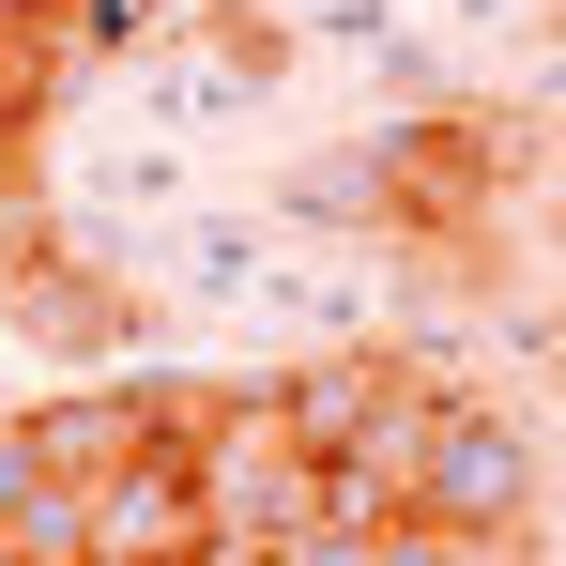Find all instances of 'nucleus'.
Instances as JSON below:
<instances>
[{"mask_svg":"<svg viewBox=\"0 0 566 566\" xmlns=\"http://www.w3.org/2000/svg\"><path fill=\"white\" fill-rule=\"evenodd\" d=\"M521 154H536V138H521L505 107H429V123H398V138L368 154V214L398 230V245H474L490 199L521 185Z\"/></svg>","mask_w":566,"mask_h":566,"instance_id":"1","label":"nucleus"},{"mask_svg":"<svg viewBox=\"0 0 566 566\" xmlns=\"http://www.w3.org/2000/svg\"><path fill=\"white\" fill-rule=\"evenodd\" d=\"M413 521H444V536H505V552H521V521H536V429L444 382L429 460H413Z\"/></svg>","mask_w":566,"mask_h":566,"instance_id":"2","label":"nucleus"},{"mask_svg":"<svg viewBox=\"0 0 566 566\" xmlns=\"http://www.w3.org/2000/svg\"><path fill=\"white\" fill-rule=\"evenodd\" d=\"M185 413L199 398H169V382H77V398H31L15 413V460L46 474V490H107L138 444H169Z\"/></svg>","mask_w":566,"mask_h":566,"instance_id":"3","label":"nucleus"},{"mask_svg":"<svg viewBox=\"0 0 566 566\" xmlns=\"http://www.w3.org/2000/svg\"><path fill=\"white\" fill-rule=\"evenodd\" d=\"M93 552L107 566H199V552H214V505H199V444H185V429L138 444V460L93 490Z\"/></svg>","mask_w":566,"mask_h":566,"instance_id":"4","label":"nucleus"},{"mask_svg":"<svg viewBox=\"0 0 566 566\" xmlns=\"http://www.w3.org/2000/svg\"><path fill=\"white\" fill-rule=\"evenodd\" d=\"M413 382V353H322V368H291V382H261L276 398V429L306 444V460H353L368 444V413Z\"/></svg>","mask_w":566,"mask_h":566,"instance_id":"5","label":"nucleus"},{"mask_svg":"<svg viewBox=\"0 0 566 566\" xmlns=\"http://www.w3.org/2000/svg\"><path fill=\"white\" fill-rule=\"evenodd\" d=\"M0 291H15V322H31L46 353H123V291L62 276V245H31V261H0Z\"/></svg>","mask_w":566,"mask_h":566,"instance_id":"6","label":"nucleus"},{"mask_svg":"<svg viewBox=\"0 0 566 566\" xmlns=\"http://www.w3.org/2000/svg\"><path fill=\"white\" fill-rule=\"evenodd\" d=\"M62 31H77V62H107V46H154V31H169V0H77Z\"/></svg>","mask_w":566,"mask_h":566,"instance_id":"7","label":"nucleus"},{"mask_svg":"<svg viewBox=\"0 0 566 566\" xmlns=\"http://www.w3.org/2000/svg\"><path fill=\"white\" fill-rule=\"evenodd\" d=\"M199 566H276V552H245V536H214V552H199Z\"/></svg>","mask_w":566,"mask_h":566,"instance_id":"8","label":"nucleus"},{"mask_svg":"<svg viewBox=\"0 0 566 566\" xmlns=\"http://www.w3.org/2000/svg\"><path fill=\"white\" fill-rule=\"evenodd\" d=\"M15 474H31V460H15V429H0V505H15Z\"/></svg>","mask_w":566,"mask_h":566,"instance_id":"9","label":"nucleus"}]
</instances>
